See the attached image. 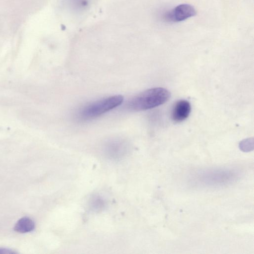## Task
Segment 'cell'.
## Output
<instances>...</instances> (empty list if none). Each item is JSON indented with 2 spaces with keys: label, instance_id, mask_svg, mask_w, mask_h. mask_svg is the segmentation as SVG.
<instances>
[{
  "label": "cell",
  "instance_id": "1",
  "mask_svg": "<svg viewBox=\"0 0 254 254\" xmlns=\"http://www.w3.org/2000/svg\"><path fill=\"white\" fill-rule=\"evenodd\" d=\"M170 92L165 88L156 87L142 92L128 103L127 108L133 111H141L154 108L166 103Z\"/></svg>",
  "mask_w": 254,
  "mask_h": 254
},
{
  "label": "cell",
  "instance_id": "2",
  "mask_svg": "<svg viewBox=\"0 0 254 254\" xmlns=\"http://www.w3.org/2000/svg\"><path fill=\"white\" fill-rule=\"evenodd\" d=\"M123 101L124 97L121 95L97 100L80 108L76 114V118L82 121L93 119L118 107Z\"/></svg>",
  "mask_w": 254,
  "mask_h": 254
},
{
  "label": "cell",
  "instance_id": "3",
  "mask_svg": "<svg viewBox=\"0 0 254 254\" xmlns=\"http://www.w3.org/2000/svg\"><path fill=\"white\" fill-rule=\"evenodd\" d=\"M196 14V10L191 5L181 4L168 12L165 17L168 21L178 22L192 17Z\"/></svg>",
  "mask_w": 254,
  "mask_h": 254
},
{
  "label": "cell",
  "instance_id": "4",
  "mask_svg": "<svg viewBox=\"0 0 254 254\" xmlns=\"http://www.w3.org/2000/svg\"><path fill=\"white\" fill-rule=\"evenodd\" d=\"M191 106L189 101L185 100H179L173 108L172 120L176 123L182 122L189 116Z\"/></svg>",
  "mask_w": 254,
  "mask_h": 254
},
{
  "label": "cell",
  "instance_id": "5",
  "mask_svg": "<svg viewBox=\"0 0 254 254\" xmlns=\"http://www.w3.org/2000/svg\"><path fill=\"white\" fill-rule=\"evenodd\" d=\"M34 221L28 217H23L18 220L14 230L17 232L26 233L32 231L35 228Z\"/></svg>",
  "mask_w": 254,
  "mask_h": 254
},
{
  "label": "cell",
  "instance_id": "6",
  "mask_svg": "<svg viewBox=\"0 0 254 254\" xmlns=\"http://www.w3.org/2000/svg\"><path fill=\"white\" fill-rule=\"evenodd\" d=\"M15 253H16V252L12 251L11 250L6 248H0V254H7Z\"/></svg>",
  "mask_w": 254,
  "mask_h": 254
}]
</instances>
